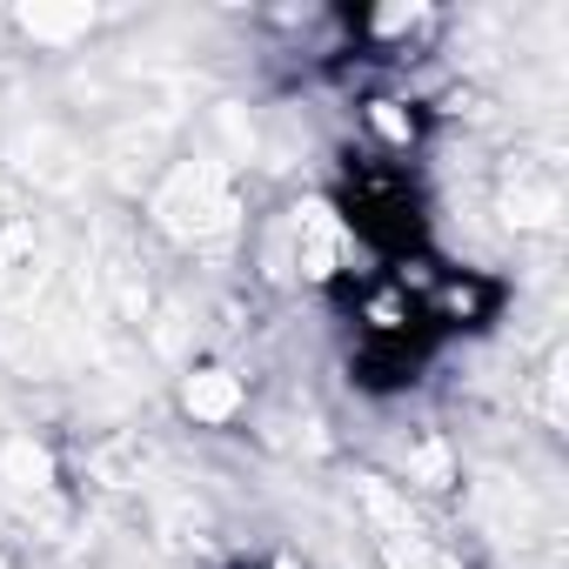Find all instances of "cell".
<instances>
[{
  "mask_svg": "<svg viewBox=\"0 0 569 569\" xmlns=\"http://www.w3.org/2000/svg\"><path fill=\"white\" fill-rule=\"evenodd\" d=\"M148 208H154V228H161V234H174V241H221V234H234V228H241L234 174H228V161H208V154L174 161Z\"/></svg>",
  "mask_w": 569,
  "mask_h": 569,
  "instance_id": "1",
  "label": "cell"
},
{
  "mask_svg": "<svg viewBox=\"0 0 569 569\" xmlns=\"http://www.w3.org/2000/svg\"><path fill=\"white\" fill-rule=\"evenodd\" d=\"M436 34H442V14L429 8V0H389V8L356 14V41H362L376 61H409V54H422Z\"/></svg>",
  "mask_w": 569,
  "mask_h": 569,
  "instance_id": "2",
  "label": "cell"
},
{
  "mask_svg": "<svg viewBox=\"0 0 569 569\" xmlns=\"http://www.w3.org/2000/svg\"><path fill=\"white\" fill-rule=\"evenodd\" d=\"M416 309H422L429 322H449V329H482V322H496L502 289H496L482 268H436V281L422 289Z\"/></svg>",
  "mask_w": 569,
  "mask_h": 569,
  "instance_id": "3",
  "label": "cell"
},
{
  "mask_svg": "<svg viewBox=\"0 0 569 569\" xmlns=\"http://www.w3.org/2000/svg\"><path fill=\"white\" fill-rule=\"evenodd\" d=\"M356 121H362V134L382 148V154H416L422 148V134H429V108L416 101V94H396V88H376V94H362L356 101Z\"/></svg>",
  "mask_w": 569,
  "mask_h": 569,
  "instance_id": "4",
  "label": "cell"
},
{
  "mask_svg": "<svg viewBox=\"0 0 569 569\" xmlns=\"http://www.w3.org/2000/svg\"><path fill=\"white\" fill-rule=\"evenodd\" d=\"M174 402H181V416H188L194 429H228V422L248 409V382H241L228 362H194V369L181 376Z\"/></svg>",
  "mask_w": 569,
  "mask_h": 569,
  "instance_id": "5",
  "label": "cell"
},
{
  "mask_svg": "<svg viewBox=\"0 0 569 569\" xmlns=\"http://www.w3.org/2000/svg\"><path fill=\"white\" fill-rule=\"evenodd\" d=\"M502 221L509 228H556V214H562V174L542 161V168H529V161H516L509 174H502Z\"/></svg>",
  "mask_w": 569,
  "mask_h": 569,
  "instance_id": "6",
  "label": "cell"
},
{
  "mask_svg": "<svg viewBox=\"0 0 569 569\" xmlns=\"http://www.w3.org/2000/svg\"><path fill=\"white\" fill-rule=\"evenodd\" d=\"M356 322H362V336H369L376 349H409L422 309L396 289L389 274H376V281H362V296H356Z\"/></svg>",
  "mask_w": 569,
  "mask_h": 569,
  "instance_id": "7",
  "label": "cell"
},
{
  "mask_svg": "<svg viewBox=\"0 0 569 569\" xmlns=\"http://www.w3.org/2000/svg\"><path fill=\"white\" fill-rule=\"evenodd\" d=\"M376 562L382 569H469L442 536H429L422 522H402V529H376Z\"/></svg>",
  "mask_w": 569,
  "mask_h": 569,
  "instance_id": "8",
  "label": "cell"
},
{
  "mask_svg": "<svg viewBox=\"0 0 569 569\" xmlns=\"http://www.w3.org/2000/svg\"><path fill=\"white\" fill-rule=\"evenodd\" d=\"M14 28H21L34 48H68V41H81V34L94 28V8H21Z\"/></svg>",
  "mask_w": 569,
  "mask_h": 569,
  "instance_id": "9",
  "label": "cell"
},
{
  "mask_svg": "<svg viewBox=\"0 0 569 569\" xmlns=\"http://www.w3.org/2000/svg\"><path fill=\"white\" fill-rule=\"evenodd\" d=\"M402 489H456V456L442 436H416V449L402 456Z\"/></svg>",
  "mask_w": 569,
  "mask_h": 569,
  "instance_id": "10",
  "label": "cell"
},
{
  "mask_svg": "<svg viewBox=\"0 0 569 569\" xmlns=\"http://www.w3.org/2000/svg\"><path fill=\"white\" fill-rule=\"evenodd\" d=\"M0 476H8L14 489H54V462L34 436H14L8 449H0Z\"/></svg>",
  "mask_w": 569,
  "mask_h": 569,
  "instance_id": "11",
  "label": "cell"
},
{
  "mask_svg": "<svg viewBox=\"0 0 569 569\" xmlns=\"http://www.w3.org/2000/svg\"><path fill=\"white\" fill-rule=\"evenodd\" d=\"M268 569H309V562H296V556H274V562H268Z\"/></svg>",
  "mask_w": 569,
  "mask_h": 569,
  "instance_id": "12",
  "label": "cell"
},
{
  "mask_svg": "<svg viewBox=\"0 0 569 569\" xmlns=\"http://www.w3.org/2000/svg\"><path fill=\"white\" fill-rule=\"evenodd\" d=\"M0 569H8V556H0Z\"/></svg>",
  "mask_w": 569,
  "mask_h": 569,
  "instance_id": "13",
  "label": "cell"
}]
</instances>
